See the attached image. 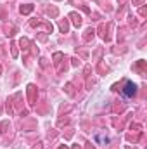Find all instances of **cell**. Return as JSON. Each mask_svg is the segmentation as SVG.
<instances>
[{
    "instance_id": "cell-1",
    "label": "cell",
    "mask_w": 147,
    "mask_h": 149,
    "mask_svg": "<svg viewBox=\"0 0 147 149\" xmlns=\"http://www.w3.org/2000/svg\"><path fill=\"white\" fill-rule=\"evenodd\" d=\"M135 92H137V85L133 81H126L125 83V88H123V95L125 97H133Z\"/></svg>"
}]
</instances>
